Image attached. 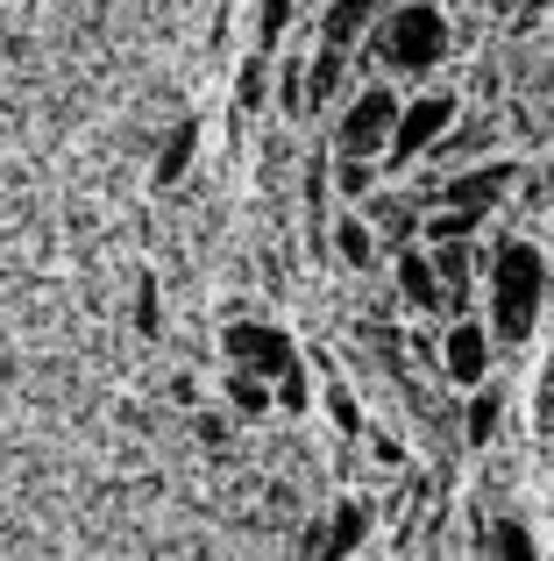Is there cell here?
I'll list each match as a JSON object with an SVG mask.
<instances>
[{"mask_svg":"<svg viewBox=\"0 0 554 561\" xmlns=\"http://www.w3.org/2000/svg\"><path fill=\"white\" fill-rule=\"evenodd\" d=\"M377 8L384 0H320V28H313V50H334V57H356L362 36H370Z\"/></svg>","mask_w":554,"mask_h":561,"instance_id":"9","label":"cell"},{"mask_svg":"<svg viewBox=\"0 0 554 561\" xmlns=\"http://www.w3.org/2000/svg\"><path fill=\"white\" fill-rule=\"evenodd\" d=\"M470 405H462V440L470 448H490V440L505 434V383H476V391H462Z\"/></svg>","mask_w":554,"mask_h":561,"instance_id":"13","label":"cell"},{"mask_svg":"<svg viewBox=\"0 0 554 561\" xmlns=\"http://www.w3.org/2000/svg\"><path fill=\"white\" fill-rule=\"evenodd\" d=\"M462 122V93H448V85H427V93H413L399 107V122H391V142H384V179H405V171L419 164V157H434L448 142V128Z\"/></svg>","mask_w":554,"mask_h":561,"instance_id":"4","label":"cell"},{"mask_svg":"<svg viewBox=\"0 0 554 561\" xmlns=\"http://www.w3.org/2000/svg\"><path fill=\"white\" fill-rule=\"evenodd\" d=\"M391 285H399V299L413 306V313H427V320H441V271H434V256L427 249H391Z\"/></svg>","mask_w":554,"mask_h":561,"instance_id":"10","label":"cell"},{"mask_svg":"<svg viewBox=\"0 0 554 561\" xmlns=\"http://www.w3.org/2000/svg\"><path fill=\"white\" fill-rule=\"evenodd\" d=\"M362 440H370V462L377 469H405V462H413V448H405L399 434H384V426H362Z\"/></svg>","mask_w":554,"mask_h":561,"instance_id":"23","label":"cell"},{"mask_svg":"<svg viewBox=\"0 0 554 561\" xmlns=\"http://www.w3.org/2000/svg\"><path fill=\"white\" fill-rule=\"evenodd\" d=\"M264 71H270V57L256 50L250 65H242V79H235V114H256V107H270V100H264V85H270Z\"/></svg>","mask_w":554,"mask_h":561,"instance_id":"21","label":"cell"},{"mask_svg":"<svg viewBox=\"0 0 554 561\" xmlns=\"http://www.w3.org/2000/svg\"><path fill=\"white\" fill-rule=\"evenodd\" d=\"M448 50H455V22L441 0H384L370 36H362V57L384 79H427L448 65Z\"/></svg>","mask_w":554,"mask_h":561,"instance_id":"2","label":"cell"},{"mask_svg":"<svg viewBox=\"0 0 554 561\" xmlns=\"http://www.w3.org/2000/svg\"><path fill=\"white\" fill-rule=\"evenodd\" d=\"M554 420V348H547V363H541V426Z\"/></svg>","mask_w":554,"mask_h":561,"instance_id":"25","label":"cell"},{"mask_svg":"<svg viewBox=\"0 0 554 561\" xmlns=\"http://www.w3.org/2000/svg\"><path fill=\"white\" fill-rule=\"evenodd\" d=\"M370 526H377L370 497H362V491H348V497H334V512L313 526L305 554H313V561H356V554H362V540H370Z\"/></svg>","mask_w":554,"mask_h":561,"instance_id":"8","label":"cell"},{"mask_svg":"<svg viewBox=\"0 0 554 561\" xmlns=\"http://www.w3.org/2000/svg\"><path fill=\"white\" fill-rule=\"evenodd\" d=\"M327 171H334V192H342L348 206H362L384 185V164H370V157H327Z\"/></svg>","mask_w":554,"mask_h":561,"instance_id":"17","label":"cell"},{"mask_svg":"<svg viewBox=\"0 0 554 561\" xmlns=\"http://www.w3.org/2000/svg\"><path fill=\"white\" fill-rule=\"evenodd\" d=\"M136 334L157 342L164 334V299H157V271H136Z\"/></svg>","mask_w":554,"mask_h":561,"instance_id":"19","label":"cell"},{"mask_svg":"<svg viewBox=\"0 0 554 561\" xmlns=\"http://www.w3.org/2000/svg\"><path fill=\"white\" fill-rule=\"evenodd\" d=\"M320 370H327V363H320ZM320 412L334 420V434H342V440H362V426H370V420H362V405H356V391H348L334 370L320 377Z\"/></svg>","mask_w":554,"mask_h":561,"instance_id":"16","label":"cell"},{"mask_svg":"<svg viewBox=\"0 0 554 561\" xmlns=\"http://www.w3.org/2000/svg\"><path fill=\"white\" fill-rule=\"evenodd\" d=\"M193 434L207 440V448H221V440H235V426H228V412H199V420H193Z\"/></svg>","mask_w":554,"mask_h":561,"instance_id":"24","label":"cell"},{"mask_svg":"<svg viewBox=\"0 0 554 561\" xmlns=\"http://www.w3.org/2000/svg\"><path fill=\"white\" fill-rule=\"evenodd\" d=\"M193 157H199V114H185V122L164 136V150H157V164H150V185H157V192H171V185L185 179V171H193Z\"/></svg>","mask_w":554,"mask_h":561,"instance_id":"14","label":"cell"},{"mask_svg":"<svg viewBox=\"0 0 554 561\" xmlns=\"http://www.w3.org/2000/svg\"><path fill=\"white\" fill-rule=\"evenodd\" d=\"M221 348H228V363L264 377L285 412L313 405V363H305V348L291 342L285 328H270V320H235V328H221Z\"/></svg>","mask_w":554,"mask_h":561,"instance_id":"3","label":"cell"},{"mask_svg":"<svg viewBox=\"0 0 554 561\" xmlns=\"http://www.w3.org/2000/svg\"><path fill=\"white\" fill-rule=\"evenodd\" d=\"M490 363H498V342H490L484 313H455L441 334H434V377H441L448 391H476V383H490Z\"/></svg>","mask_w":554,"mask_h":561,"instance_id":"6","label":"cell"},{"mask_svg":"<svg viewBox=\"0 0 554 561\" xmlns=\"http://www.w3.org/2000/svg\"><path fill=\"white\" fill-rule=\"evenodd\" d=\"M362 220L377 228L384 256H391V249H413V242H419V206H413V199H399V192H384V185L362 199Z\"/></svg>","mask_w":554,"mask_h":561,"instance_id":"12","label":"cell"},{"mask_svg":"<svg viewBox=\"0 0 554 561\" xmlns=\"http://www.w3.org/2000/svg\"><path fill=\"white\" fill-rule=\"evenodd\" d=\"M277 107H285V122H305V114H313V100H305V57H285V65H277Z\"/></svg>","mask_w":554,"mask_h":561,"instance_id":"18","label":"cell"},{"mask_svg":"<svg viewBox=\"0 0 554 561\" xmlns=\"http://www.w3.org/2000/svg\"><path fill=\"white\" fill-rule=\"evenodd\" d=\"M291 14H299V0H264V8H256V50H264V57H277Z\"/></svg>","mask_w":554,"mask_h":561,"instance_id":"20","label":"cell"},{"mask_svg":"<svg viewBox=\"0 0 554 561\" xmlns=\"http://www.w3.org/2000/svg\"><path fill=\"white\" fill-rule=\"evenodd\" d=\"M490 554H498V561H541V554H533V534L519 519H498V526H490Z\"/></svg>","mask_w":554,"mask_h":561,"instance_id":"22","label":"cell"},{"mask_svg":"<svg viewBox=\"0 0 554 561\" xmlns=\"http://www.w3.org/2000/svg\"><path fill=\"white\" fill-rule=\"evenodd\" d=\"M327 249L342 256V271H377V263H384V242H377V228L362 220V206H334Z\"/></svg>","mask_w":554,"mask_h":561,"instance_id":"11","label":"cell"},{"mask_svg":"<svg viewBox=\"0 0 554 561\" xmlns=\"http://www.w3.org/2000/svg\"><path fill=\"white\" fill-rule=\"evenodd\" d=\"M221 405L235 412V420H270L277 412V391L256 370H242V363H228V377H221Z\"/></svg>","mask_w":554,"mask_h":561,"instance_id":"15","label":"cell"},{"mask_svg":"<svg viewBox=\"0 0 554 561\" xmlns=\"http://www.w3.org/2000/svg\"><path fill=\"white\" fill-rule=\"evenodd\" d=\"M519 192V157H484V164H448L441 179L427 185V199L441 206H470V214H498L505 199Z\"/></svg>","mask_w":554,"mask_h":561,"instance_id":"7","label":"cell"},{"mask_svg":"<svg viewBox=\"0 0 554 561\" xmlns=\"http://www.w3.org/2000/svg\"><path fill=\"white\" fill-rule=\"evenodd\" d=\"M547 291H554L547 249L533 234H490L484 242V328H490V342L527 348L541 313H547Z\"/></svg>","mask_w":554,"mask_h":561,"instance_id":"1","label":"cell"},{"mask_svg":"<svg viewBox=\"0 0 554 561\" xmlns=\"http://www.w3.org/2000/svg\"><path fill=\"white\" fill-rule=\"evenodd\" d=\"M399 79H370V85H356V93L342 100V114H334V128H327V157H384V142H391V122H399Z\"/></svg>","mask_w":554,"mask_h":561,"instance_id":"5","label":"cell"}]
</instances>
